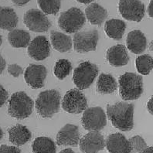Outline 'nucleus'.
<instances>
[{"label": "nucleus", "instance_id": "nucleus-19", "mask_svg": "<svg viewBox=\"0 0 153 153\" xmlns=\"http://www.w3.org/2000/svg\"><path fill=\"white\" fill-rule=\"evenodd\" d=\"M126 43L128 49L134 54H141L147 47L146 36L140 30H133L129 33Z\"/></svg>", "mask_w": 153, "mask_h": 153}, {"label": "nucleus", "instance_id": "nucleus-17", "mask_svg": "<svg viewBox=\"0 0 153 153\" xmlns=\"http://www.w3.org/2000/svg\"><path fill=\"white\" fill-rule=\"evenodd\" d=\"M106 59L112 67H119L127 65L129 56L126 47L123 44H117L107 51Z\"/></svg>", "mask_w": 153, "mask_h": 153}, {"label": "nucleus", "instance_id": "nucleus-28", "mask_svg": "<svg viewBox=\"0 0 153 153\" xmlns=\"http://www.w3.org/2000/svg\"><path fill=\"white\" fill-rule=\"evenodd\" d=\"M37 3L44 14L56 15L61 6V0H37Z\"/></svg>", "mask_w": 153, "mask_h": 153}, {"label": "nucleus", "instance_id": "nucleus-8", "mask_svg": "<svg viewBox=\"0 0 153 153\" xmlns=\"http://www.w3.org/2000/svg\"><path fill=\"white\" fill-rule=\"evenodd\" d=\"M61 105L70 114H80L88 108V100L80 90L71 89L65 94Z\"/></svg>", "mask_w": 153, "mask_h": 153}, {"label": "nucleus", "instance_id": "nucleus-32", "mask_svg": "<svg viewBox=\"0 0 153 153\" xmlns=\"http://www.w3.org/2000/svg\"><path fill=\"white\" fill-rule=\"evenodd\" d=\"M0 153H21V151L19 148H17V146L2 145L0 146Z\"/></svg>", "mask_w": 153, "mask_h": 153}, {"label": "nucleus", "instance_id": "nucleus-5", "mask_svg": "<svg viewBox=\"0 0 153 153\" xmlns=\"http://www.w3.org/2000/svg\"><path fill=\"white\" fill-rule=\"evenodd\" d=\"M86 18L80 9L73 7L60 14L58 26L67 33H76L84 26Z\"/></svg>", "mask_w": 153, "mask_h": 153}, {"label": "nucleus", "instance_id": "nucleus-7", "mask_svg": "<svg viewBox=\"0 0 153 153\" xmlns=\"http://www.w3.org/2000/svg\"><path fill=\"white\" fill-rule=\"evenodd\" d=\"M81 124L85 130L99 131L106 126L107 116L101 107H93L84 110Z\"/></svg>", "mask_w": 153, "mask_h": 153}, {"label": "nucleus", "instance_id": "nucleus-24", "mask_svg": "<svg viewBox=\"0 0 153 153\" xmlns=\"http://www.w3.org/2000/svg\"><path fill=\"white\" fill-rule=\"evenodd\" d=\"M126 29V23L121 19H112L106 21L105 31L107 36L114 40H120L123 37Z\"/></svg>", "mask_w": 153, "mask_h": 153}, {"label": "nucleus", "instance_id": "nucleus-15", "mask_svg": "<svg viewBox=\"0 0 153 153\" xmlns=\"http://www.w3.org/2000/svg\"><path fill=\"white\" fill-rule=\"evenodd\" d=\"M78 127L72 124H67L58 131L56 137V145L60 146L76 147L80 141Z\"/></svg>", "mask_w": 153, "mask_h": 153}, {"label": "nucleus", "instance_id": "nucleus-20", "mask_svg": "<svg viewBox=\"0 0 153 153\" xmlns=\"http://www.w3.org/2000/svg\"><path fill=\"white\" fill-rule=\"evenodd\" d=\"M85 18L92 25L101 26L108 17V12L97 3H91L85 10Z\"/></svg>", "mask_w": 153, "mask_h": 153}, {"label": "nucleus", "instance_id": "nucleus-23", "mask_svg": "<svg viewBox=\"0 0 153 153\" xmlns=\"http://www.w3.org/2000/svg\"><path fill=\"white\" fill-rule=\"evenodd\" d=\"M8 41L13 48H26L31 41V36L26 30L14 29L8 33Z\"/></svg>", "mask_w": 153, "mask_h": 153}, {"label": "nucleus", "instance_id": "nucleus-16", "mask_svg": "<svg viewBox=\"0 0 153 153\" xmlns=\"http://www.w3.org/2000/svg\"><path fill=\"white\" fill-rule=\"evenodd\" d=\"M105 146L109 153H131V148L128 140L121 133L109 134L105 140Z\"/></svg>", "mask_w": 153, "mask_h": 153}, {"label": "nucleus", "instance_id": "nucleus-9", "mask_svg": "<svg viewBox=\"0 0 153 153\" xmlns=\"http://www.w3.org/2000/svg\"><path fill=\"white\" fill-rule=\"evenodd\" d=\"M99 33L97 30H91L76 32L74 36V49L79 53H85L96 51Z\"/></svg>", "mask_w": 153, "mask_h": 153}, {"label": "nucleus", "instance_id": "nucleus-2", "mask_svg": "<svg viewBox=\"0 0 153 153\" xmlns=\"http://www.w3.org/2000/svg\"><path fill=\"white\" fill-rule=\"evenodd\" d=\"M118 89L124 101L137 100L143 93L142 76L134 73H125L118 78Z\"/></svg>", "mask_w": 153, "mask_h": 153}, {"label": "nucleus", "instance_id": "nucleus-1", "mask_svg": "<svg viewBox=\"0 0 153 153\" xmlns=\"http://www.w3.org/2000/svg\"><path fill=\"white\" fill-rule=\"evenodd\" d=\"M107 116L115 128L121 131H131L134 127V105L118 102L107 106Z\"/></svg>", "mask_w": 153, "mask_h": 153}, {"label": "nucleus", "instance_id": "nucleus-10", "mask_svg": "<svg viewBox=\"0 0 153 153\" xmlns=\"http://www.w3.org/2000/svg\"><path fill=\"white\" fill-rule=\"evenodd\" d=\"M118 12L124 19L140 22L145 16V5L140 0H119Z\"/></svg>", "mask_w": 153, "mask_h": 153}, {"label": "nucleus", "instance_id": "nucleus-29", "mask_svg": "<svg viewBox=\"0 0 153 153\" xmlns=\"http://www.w3.org/2000/svg\"><path fill=\"white\" fill-rule=\"evenodd\" d=\"M72 65L69 60L65 59H60L56 62L53 69V73L59 80H64L71 73Z\"/></svg>", "mask_w": 153, "mask_h": 153}, {"label": "nucleus", "instance_id": "nucleus-38", "mask_svg": "<svg viewBox=\"0 0 153 153\" xmlns=\"http://www.w3.org/2000/svg\"><path fill=\"white\" fill-rule=\"evenodd\" d=\"M76 1L82 4H89L91 3V2H93V1H94V0H76Z\"/></svg>", "mask_w": 153, "mask_h": 153}, {"label": "nucleus", "instance_id": "nucleus-43", "mask_svg": "<svg viewBox=\"0 0 153 153\" xmlns=\"http://www.w3.org/2000/svg\"><path fill=\"white\" fill-rule=\"evenodd\" d=\"M2 36L0 35V47H1V45H2Z\"/></svg>", "mask_w": 153, "mask_h": 153}, {"label": "nucleus", "instance_id": "nucleus-35", "mask_svg": "<svg viewBox=\"0 0 153 153\" xmlns=\"http://www.w3.org/2000/svg\"><path fill=\"white\" fill-rule=\"evenodd\" d=\"M30 0H12V2H13L14 5L17 6H23L26 4L28 3Z\"/></svg>", "mask_w": 153, "mask_h": 153}, {"label": "nucleus", "instance_id": "nucleus-4", "mask_svg": "<svg viewBox=\"0 0 153 153\" xmlns=\"http://www.w3.org/2000/svg\"><path fill=\"white\" fill-rule=\"evenodd\" d=\"M34 102L25 92L18 91L12 94L9 101L8 113L16 119H24L31 115Z\"/></svg>", "mask_w": 153, "mask_h": 153}, {"label": "nucleus", "instance_id": "nucleus-36", "mask_svg": "<svg viewBox=\"0 0 153 153\" xmlns=\"http://www.w3.org/2000/svg\"><path fill=\"white\" fill-rule=\"evenodd\" d=\"M6 66V62L3 57L0 55V74L3 72Z\"/></svg>", "mask_w": 153, "mask_h": 153}, {"label": "nucleus", "instance_id": "nucleus-25", "mask_svg": "<svg viewBox=\"0 0 153 153\" xmlns=\"http://www.w3.org/2000/svg\"><path fill=\"white\" fill-rule=\"evenodd\" d=\"M118 88V83L111 74H101L96 83V91L101 94H110Z\"/></svg>", "mask_w": 153, "mask_h": 153}, {"label": "nucleus", "instance_id": "nucleus-39", "mask_svg": "<svg viewBox=\"0 0 153 153\" xmlns=\"http://www.w3.org/2000/svg\"><path fill=\"white\" fill-rule=\"evenodd\" d=\"M142 153H153V148L152 146L151 147H147Z\"/></svg>", "mask_w": 153, "mask_h": 153}, {"label": "nucleus", "instance_id": "nucleus-22", "mask_svg": "<svg viewBox=\"0 0 153 153\" xmlns=\"http://www.w3.org/2000/svg\"><path fill=\"white\" fill-rule=\"evenodd\" d=\"M51 41L53 49L60 53L68 52L72 48V39L63 33L51 31Z\"/></svg>", "mask_w": 153, "mask_h": 153}, {"label": "nucleus", "instance_id": "nucleus-34", "mask_svg": "<svg viewBox=\"0 0 153 153\" xmlns=\"http://www.w3.org/2000/svg\"><path fill=\"white\" fill-rule=\"evenodd\" d=\"M146 107H147V111L149 112V114L152 115L153 114V97L152 96L150 97V99L148 101L147 105H146Z\"/></svg>", "mask_w": 153, "mask_h": 153}, {"label": "nucleus", "instance_id": "nucleus-41", "mask_svg": "<svg viewBox=\"0 0 153 153\" xmlns=\"http://www.w3.org/2000/svg\"><path fill=\"white\" fill-rule=\"evenodd\" d=\"M2 136H3V131H2V128H0V140H1V139H2Z\"/></svg>", "mask_w": 153, "mask_h": 153}, {"label": "nucleus", "instance_id": "nucleus-27", "mask_svg": "<svg viewBox=\"0 0 153 153\" xmlns=\"http://www.w3.org/2000/svg\"><path fill=\"white\" fill-rule=\"evenodd\" d=\"M136 69L142 75H149L152 70V56L149 54H144L138 56L135 60Z\"/></svg>", "mask_w": 153, "mask_h": 153}, {"label": "nucleus", "instance_id": "nucleus-33", "mask_svg": "<svg viewBox=\"0 0 153 153\" xmlns=\"http://www.w3.org/2000/svg\"><path fill=\"white\" fill-rule=\"evenodd\" d=\"M8 97H9V94L7 91L2 87V85L0 84V108L4 105V104L6 102Z\"/></svg>", "mask_w": 153, "mask_h": 153}, {"label": "nucleus", "instance_id": "nucleus-3", "mask_svg": "<svg viewBox=\"0 0 153 153\" xmlns=\"http://www.w3.org/2000/svg\"><path fill=\"white\" fill-rule=\"evenodd\" d=\"M60 94L56 90H47L39 93L36 100V110L42 118H52L60 110Z\"/></svg>", "mask_w": 153, "mask_h": 153}, {"label": "nucleus", "instance_id": "nucleus-12", "mask_svg": "<svg viewBox=\"0 0 153 153\" xmlns=\"http://www.w3.org/2000/svg\"><path fill=\"white\" fill-rule=\"evenodd\" d=\"M27 53L36 61L45 60L51 54V43L44 36H38L30 42Z\"/></svg>", "mask_w": 153, "mask_h": 153}, {"label": "nucleus", "instance_id": "nucleus-37", "mask_svg": "<svg viewBox=\"0 0 153 153\" xmlns=\"http://www.w3.org/2000/svg\"><path fill=\"white\" fill-rule=\"evenodd\" d=\"M153 0H151L149 2V5L148 6V9H147V12H148V14H149V16L150 18H152L153 17Z\"/></svg>", "mask_w": 153, "mask_h": 153}, {"label": "nucleus", "instance_id": "nucleus-31", "mask_svg": "<svg viewBox=\"0 0 153 153\" xmlns=\"http://www.w3.org/2000/svg\"><path fill=\"white\" fill-rule=\"evenodd\" d=\"M8 73L13 76V77H18L21 74H23V69L19 65L16 64H10L8 66Z\"/></svg>", "mask_w": 153, "mask_h": 153}, {"label": "nucleus", "instance_id": "nucleus-18", "mask_svg": "<svg viewBox=\"0 0 153 153\" xmlns=\"http://www.w3.org/2000/svg\"><path fill=\"white\" fill-rule=\"evenodd\" d=\"M9 141L16 146H22L32 138L31 131L26 126L17 124L8 130Z\"/></svg>", "mask_w": 153, "mask_h": 153}, {"label": "nucleus", "instance_id": "nucleus-21", "mask_svg": "<svg viewBox=\"0 0 153 153\" xmlns=\"http://www.w3.org/2000/svg\"><path fill=\"white\" fill-rule=\"evenodd\" d=\"M18 22L15 10L10 7L0 6V29L11 31L16 27Z\"/></svg>", "mask_w": 153, "mask_h": 153}, {"label": "nucleus", "instance_id": "nucleus-40", "mask_svg": "<svg viewBox=\"0 0 153 153\" xmlns=\"http://www.w3.org/2000/svg\"><path fill=\"white\" fill-rule=\"evenodd\" d=\"M60 153H76V152H74L71 149H65L62 150Z\"/></svg>", "mask_w": 153, "mask_h": 153}, {"label": "nucleus", "instance_id": "nucleus-11", "mask_svg": "<svg viewBox=\"0 0 153 153\" xmlns=\"http://www.w3.org/2000/svg\"><path fill=\"white\" fill-rule=\"evenodd\" d=\"M23 22L30 30L35 33H44L51 27V22L44 13L39 10H30L25 13Z\"/></svg>", "mask_w": 153, "mask_h": 153}, {"label": "nucleus", "instance_id": "nucleus-42", "mask_svg": "<svg viewBox=\"0 0 153 153\" xmlns=\"http://www.w3.org/2000/svg\"><path fill=\"white\" fill-rule=\"evenodd\" d=\"M152 47H153V41H152V40L151 43H150V44H149V48H150V51H153Z\"/></svg>", "mask_w": 153, "mask_h": 153}, {"label": "nucleus", "instance_id": "nucleus-14", "mask_svg": "<svg viewBox=\"0 0 153 153\" xmlns=\"http://www.w3.org/2000/svg\"><path fill=\"white\" fill-rule=\"evenodd\" d=\"M47 74V68L43 65L30 64L25 71L24 79L30 88L39 89L44 86Z\"/></svg>", "mask_w": 153, "mask_h": 153}, {"label": "nucleus", "instance_id": "nucleus-26", "mask_svg": "<svg viewBox=\"0 0 153 153\" xmlns=\"http://www.w3.org/2000/svg\"><path fill=\"white\" fill-rule=\"evenodd\" d=\"M33 153H56V143L48 137H38L32 144Z\"/></svg>", "mask_w": 153, "mask_h": 153}, {"label": "nucleus", "instance_id": "nucleus-30", "mask_svg": "<svg viewBox=\"0 0 153 153\" xmlns=\"http://www.w3.org/2000/svg\"><path fill=\"white\" fill-rule=\"evenodd\" d=\"M131 145V153H142L148 147L147 144L145 142L144 138L140 135H135L131 137L128 140Z\"/></svg>", "mask_w": 153, "mask_h": 153}, {"label": "nucleus", "instance_id": "nucleus-6", "mask_svg": "<svg viewBox=\"0 0 153 153\" xmlns=\"http://www.w3.org/2000/svg\"><path fill=\"white\" fill-rule=\"evenodd\" d=\"M98 67L89 61L80 63L74 71L73 82L79 90L88 89L98 74Z\"/></svg>", "mask_w": 153, "mask_h": 153}, {"label": "nucleus", "instance_id": "nucleus-13", "mask_svg": "<svg viewBox=\"0 0 153 153\" xmlns=\"http://www.w3.org/2000/svg\"><path fill=\"white\" fill-rule=\"evenodd\" d=\"M79 146L83 153H97L105 147V140L99 131H90L80 138Z\"/></svg>", "mask_w": 153, "mask_h": 153}]
</instances>
